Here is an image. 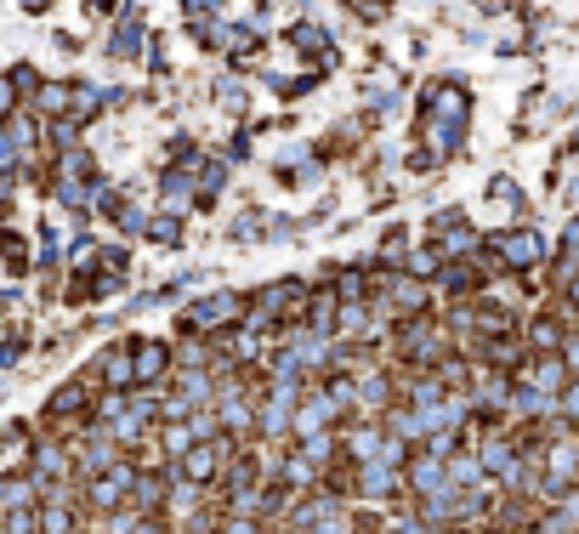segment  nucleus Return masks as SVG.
Segmentation results:
<instances>
[{
    "instance_id": "5",
    "label": "nucleus",
    "mask_w": 579,
    "mask_h": 534,
    "mask_svg": "<svg viewBox=\"0 0 579 534\" xmlns=\"http://www.w3.org/2000/svg\"><path fill=\"white\" fill-rule=\"evenodd\" d=\"M562 370H568V364H562V358H534V364H528V387H534V392H557V398H562V387H568V375H562Z\"/></svg>"
},
{
    "instance_id": "6",
    "label": "nucleus",
    "mask_w": 579,
    "mask_h": 534,
    "mask_svg": "<svg viewBox=\"0 0 579 534\" xmlns=\"http://www.w3.org/2000/svg\"><path fill=\"white\" fill-rule=\"evenodd\" d=\"M392 483H398V472H392V466H381V461L358 466V489H364V495H392Z\"/></svg>"
},
{
    "instance_id": "3",
    "label": "nucleus",
    "mask_w": 579,
    "mask_h": 534,
    "mask_svg": "<svg viewBox=\"0 0 579 534\" xmlns=\"http://www.w3.org/2000/svg\"><path fill=\"white\" fill-rule=\"evenodd\" d=\"M239 313H245V302H239V296H211V302H199V307L188 313V324H193V330H228Z\"/></svg>"
},
{
    "instance_id": "1",
    "label": "nucleus",
    "mask_w": 579,
    "mask_h": 534,
    "mask_svg": "<svg viewBox=\"0 0 579 534\" xmlns=\"http://www.w3.org/2000/svg\"><path fill=\"white\" fill-rule=\"evenodd\" d=\"M330 421H335L330 387H307V398H301V410H296V432L301 438H318V432H330Z\"/></svg>"
},
{
    "instance_id": "8",
    "label": "nucleus",
    "mask_w": 579,
    "mask_h": 534,
    "mask_svg": "<svg viewBox=\"0 0 579 534\" xmlns=\"http://www.w3.org/2000/svg\"><path fill=\"white\" fill-rule=\"evenodd\" d=\"M142 375H148V381L165 375V347H142Z\"/></svg>"
},
{
    "instance_id": "9",
    "label": "nucleus",
    "mask_w": 579,
    "mask_h": 534,
    "mask_svg": "<svg viewBox=\"0 0 579 534\" xmlns=\"http://www.w3.org/2000/svg\"><path fill=\"white\" fill-rule=\"evenodd\" d=\"M557 410L568 415V421H579V381H568V387H562V398H557Z\"/></svg>"
},
{
    "instance_id": "11",
    "label": "nucleus",
    "mask_w": 579,
    "mask_h": 534,
    "mask_svg": "<svg viewBox=\"0 0 579 534\" xmlns=\"http://www.w3.org/2000/svg\"><path fill=\"white\" fill-rule=\"evenodd\" d=\"M562 364H568V370H574V381H579V336L562 347Z\"/></svg>"
},
{
    "instance_id": "7",
    "label": "nucleus",
    "mask_w": 579,
    "mask_h": 534,
    "mask_svg": "<svg viewBox=\"0 0 579 534\" xmlns=\"http://www.w3.org/2000/svg\"><path fill=\"white\" fill-rule=\"evenodd\" d=\"M182 472H188V478H211V472H216V449H193Z\"/></svg>"
},
{
    "instance_id": "2",
    "label": "nucleus",
    "mask_w": 579,
    "mask_h": 534,
    "mask_svg": "<svg viewBox=\"0 0 579 534\" xmlns=\"http://www.w3.org/2000/svg\"><path fill=\"white\" fill-rule=\"evenodd\" d=\"M494 250H500V262H506V267H534L545 256V239H540V233H528V228H511V233L494 239Z\"/></svg>"
},
{
    "instance_id": "4",
    "label": "nucleus",
    "mask_w": 579,
    "mask_h": 534,
    "mask_svg": "<svg viewBox=\"0 0 579 534\" xmlns=\"http://www.w3.org/2000/svg\"><path fill=\"white\" fill-rule=\"evenodd\" d=\"M409 483H415L426 500H443L455 489V483H449V461H438V455H421V461L409 466Z\"/></svg>"
},
{
    "instance_id": "10",
    "label": "nucleus",
    "mask_w": 579,
    "mask_h": 534,
    "mask_svg": "<svg viewBox=\"0 0 579 534\" xmlns=\"http://www.w3.org/2000/svg\"><path fill=\"white\" fill-rule=\"evenodd\" d=\"M341 296H358V302H364V296H369L364 273H347V279H341Z\"/></svg>"
}]
</instances>
